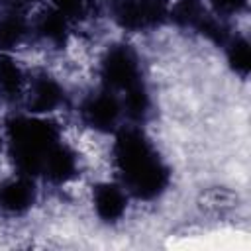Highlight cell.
<instances>
[{
	"label": "cell",
	"instance_id": "cell-13",
	"mask_svg": "<svg viewBox=\"0 0 251 251\" xmlns=\"http://www.w3.org/2000/svg\"><path fill=\"white\" fill-rule=\"evenodd\" d=\"M25 33V22L22 16H8L0 20V49L14 47Z\"/></svg>",
	"mask_w": 251,
	"mask_h": 251
},
{
	"label": "cell",
	"instance_id": "cell-15",
	"mask_svg": "<svg viewBox=\"0 0 251 251\" xmlns=\"http://www.w3.org/2000/svg\"><path fill=\"white\" fill-rule=\"evenodd\" d=\"M53 10L65 18H78L84 10V0H51Z\"/></svg>",
	"mask_w": 251,
	"mask_h": 251
},
{
	"label": "cell",
	"instance_id": "cell-9",
	"mask_svg": "<svg viewBox=\"0 0 251 251\" xmlns=\"http://www.w3.org/2000/svg\"><path fill=\"white\" fill-rule=\"evenodd\" d=\"M61 102H63V90L59 88V84L53 78L41 76V78L35 80L31 102H29V110L31 112H39V114L41 112H51Z\"/></svg>",
	"mask_w": 251,
	"mask_h": 251
},
{
	"label": "cell",
	"instance_id": "cell-1",
	"mask_svg": "<svg viewBox=\"0 0 251 251\" xmlns=\"http://www.w3.org/2000/svg\"><path fill=\"white\" fill-rule=\"evenodd\" d=\"M116 161L127 186L139 198H153L167 186V169L139 131L127 129L120 133L116 141Z\"/></svg>",
	"mask_w": 251,
	"mask_h": 251
},
{
	"label": "cell",
	"instance_id": "cell-2",
	"mask_svg": "<svg viewBox=\"0 0 251 251\" xmlns=\"http://www.w3.org/2000/svg\"><path fill=\"white\" fill-rule=\"evenodd\" d=\"M8 135L20 171L27 175L41 173L43 159L57 141V129L41 120L16 118L8 124Z\"/></svg>",
	"mask_w": 251,
	"mask_h": 251
},
{
	"label": "cell",
	"instance_id": "cell-6",
	"mask_svg": "<svg viewBox=\"0 0 251 251\" xmlns=\"http://www.w3.org/2000/svg\"><path fill=\"white\" fill-rule=\"evenodd\" d=\"M33 204V186L25 178H12L0 184V208L12 214L25 212Z\"/></svg>",
	"mask_w": 251,
	"mask_h": 251
},
{
	"label": "cell",
	"instance_id": "cell-11",
	"mask_svg": "<svg viewBox=\"0 0 251 251\" xmlns=\"http://www.w3.org/2000/svg\"><path fill=\"white\" fill-rule=\"evenodd\" d=\"M39 31L45 39L53 43H63L67 37V18L61 16L57 10H49L39 20Z\"/></svg>",
	"mask_w": 251,
	"mask_h": 251
},
{
	"label": "cell",
	"instance_id": "cell-10",
	"mask_svg": "<svg viewBox=\"0 0 251 251\" xmlns=\"http://www.w3.org/2000/svg\"><path fill=\"white\" fill-rule=\"evenodd\" d=\"M22 82H24V75L18 63L8 55H0V88L4 90V94L16 98L22 92Z\"/></svg>",
	"mask_w": 251,
	"mask_h": 251
},
{
	"label": "cell",
	"instance_id": "cell-14",
	"mask_svg": "<svg viewBox=\"0 0 251 251\" xmlns=\"http://www.w3.org/2000/svg\"><path fill=\"white\" fill-rule=\"evenodd\" d=\"M124 108L131 118H141L145 116L147 108H149V96L145 92V88L141 84H131L129 88H126V98H124Z\"/></svg>",
	"mask_w": 251,
	"mask_h": 251
},
{
	"label": "cell",
	"instance_id": "cell-7",
	"mask_svg": "<svg viewBox=\"0 0 251 251\" xmlns=\"http://www.w3.org/2000/svg\"><path fill=\"white\" fill-rule=\"evenodd\" d=\"M120 110H122V106H120L118 98L106 92V94L94 96L84 106V116H86V120H88L90 126L100 127V129H106V127L114 126V122L120 116Z\"/></svg>",
	"mask_w": 251,
	"mask_h": 251
},
{
	"label": "cell",
	"instance_id": "cell-5",
	"mask_svg": "<svg viewBox=\"0 0 251 251\" xmlns=\"http://www.w3.org/2000/svg\"><path fill=\"white\" fill-rule=\"evenodd\" d=\"M76 171L75 153L65 145H53L43 159V173L51 182H67Z\"/></svg>",
	"mask_w": 251,
	"mask_h": 251
},
{
	"label": "cell",
	"instance_id": "cell-3",
	"mask_svg": "<svg viewBox=\"0 0 251 251\" xmlns=\"http://www.w3.org/2000/svg\"><path fill=\"white\" fill-rule=\"evenodd\" d=\"M167 14L163 0H124L118 8V22L127 29L159 24Z\"/></svg>",
	"mask_w": 251,
	"mask_h": 251
},
{
	"label": "cell",
	"instance_id": "cell-12",
	"mask_svg": "<svg viewBox=\"0 0 251 251\" xmlns=\"http://www.w3.org/2000/svg\"><path fill=\"white\" fill-rule=\"evenodd\" d=\"M227 63L229 67L241 75V76H247L249 69H251V47L245 39H235L229 49H227Z\"/></svg>",
	"mask_w": 251,
	"mask_h": 251
},
{
	"label": "cell",
	"instance_id": "cell-16",
	"mask_svg": "<svg viewBox=\"0 0 251 251\" xmlns=\"http://www.w3.org/2000/svg\"><path fill=\"white\" fill-rule=\"evenodd\" d=\"M214 8L218 12H239L245 6V0H212Z\"/></svg>",
	"mask_w": 251,
	"mask_h": 251
},
{
	"label": "cell",
	"instance_id": "cell-8",
	"mask_svg": "<svg viewBox=\"0 0 251 251\" xmlns=\"http://www.w3.org/2000/svg\"><path fill=\"white\" fill-rule=\"evenodd\" d=\"M94 208L104 222H116L126 210V196L114 184H100L94 190Z\"/></svg>",
	"mask_w": 251,
	"mask_h": 251
},
{
	"label": "cell",
	"instance_id": "cell-4",
	"mask_svg": "<svg viewBox=\"0 0 251 251\" xmlns=\"http://www.w3.org/2000/svg\"><path fill=\"white\" fill-rule=\"evenodd\" d=\"M102 76L106 84L114 88H129L131 84L137 82V65L133 55L126 47H114L104 63H102Z\"/></svg>",
	"mask_w": 251,
	"mask_h": 251
}]
</instances>
